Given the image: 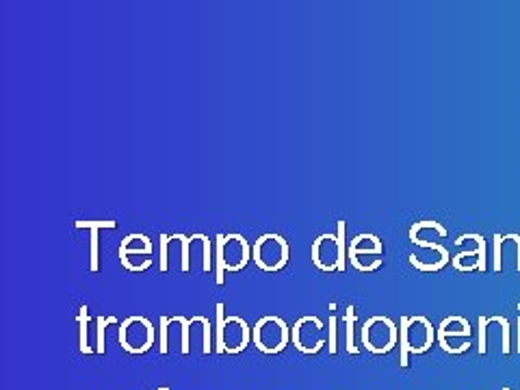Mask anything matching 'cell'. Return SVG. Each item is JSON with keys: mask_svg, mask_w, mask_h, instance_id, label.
<instances>
[{"mask_svg": "<svg viewBox=\"0 0 520 390\" xmlns=\"http://www.w3.org/2000/svg\"><path fill=\"white\" fill-rule=\"evenodd\" d=\"M252 258V247L243 234H219L217 237V284H224L226 271H239Z\"/></svg>", "mask_w": 520, "mask_h": 390, "instance_id": "1", "label": "cell"}, {"mask_svg": "<svg viewBox=\"0 0 520 390\" xmlns=\"http://www.w3.org/2000/svg\"><path fill=\"white\" fill-rule=\"evenodd\" d=\"M78 228H89L91 230V271H98V230L100 228H113L115 221H78Z\"/></svg>", "mask_w": 520, "mask_h": 390, "instance_id": "20", "label": "cell"}, {"mask_svg": "<svg viewBox=\"0 0 520 390\" xmlns=\"http://www.w3.org/2000/svg\"><path fill=\"white\" fill-rule=\"evenodd\" d=\"M399 330L388 317H371L362 325V345L371 354H388L397 345Z\"/></svg>", "mask_w": 520, "mask_h": 390, "instance_id": "6", "label": "cell"}, {"mask_svg": "<svg viewBox=\"0 0 520 390\" xmlns=\"http://www.w3.org/2000/svg\"><path fill=\"white\" fill-rule=\"evenodd\" d=\"M438 343L440 347L449 351V354H462L460 347L455 343H460L462 347L468 349V338H471V323L462 317H447L438 325Z\"/></svg>", "mask_w": 520, "mask_h": 390, "instance_id": "10", "label": "cell"}, {"mask_svg": "<svg viewBox=\"0 0 520 390\" xmlns=\"http://www.w3.org/2000/svg\"><path fill=\"white\" fill-rule=\"evenodd\" d=\"M156 330L146 317H128L120 325V345L128 354H146L154 345Z\"/></svg>", "mask_w": 520, "mask_h": 390, "instance_id": "8", "label": "cell"}, {"mask_svg": "<svg viewBox=\"0 0 520 390\" xmlns=\"http://www.w3.org/2000/svg\"><path fill=\"white\" fill-rule=\"evenodd\" d=\"M382 252H384L382 241L377 239L375 234H358L356 239H351V243L347 247L349 258L351 256H358V258L360 256H375V258H380Z\"/></svg>", "mask_w": 520, "mask_h": 390, "instance_id": "17", "label": "cell"}, {"mask_svg": "<svg viewBox=\"0 0 520 390\" xmlns=\"http://www.w3.org/2000/svg\"><path fill=\"white\" fill-rule=\"evenodd\" d=\"M399 334H401V367H406L408 364V351H414V354H425L438 338L434 332V325L425 317H403Z\"/></svg>", "mask_w": 520, "mask_h": 390, "instance_id": "3", "label": "cell"}, {"mask_svg": "<svg viewBox=\"0 0 520 390\" xmlns=\"http://www.w3.org/2000/svg\"><path fill=\"white\" fill-rule=\"evenodd\" d=\"M494 271L520 273V234H494Z\"/></svg>", "mask_w": 520, "mask_h": 390, "instance_id": "9", "label": "cell"}, {"mask_svg": "<svg viewBox=\"0 0 520 390\" xmlns=\"http://www.w3.org/2000/svg\"><path fill=\"white\" fill-rule=\"evenodd\" d=\"M451 265L458 269V271H486V247H481V250H464L458 256H453Z\"/></svg>", "mask_w": 520, "mask_h": 390, "instance_id": "18", "label": "cell"}, {"mask_svg": "<svg viewBox=\"0 0 520 390\" xmlns=\"http://www.w3.org/2000/svg\"><path fill=\"white\" fill-rule=\"evenodd\" d=\"M449 263V250L440 243H423L419 245V252L410 254V265L419 271H440Z\"/></svg>", "mask_w": 520, "mask_h": 390, "instance_id": "13", "label": "cell"}, {"mask_svg": "<svg viewBox=\"0 0 520 390\" xmlns=\"http://www.w3.org/2000/svg\"><path fill=\"white\" fill-rule=\"evenodd\" d=\"M189 347H198L202 354L211 351V323H208L206 317L189 319Z\"/></svg>", "mask_w": 520, "mask_h": 390, "instance_id": "14", "label": "cell"}, {"mask_svg": "<svg viewBox=\"0 0 520 390\" xmlns=\"http://www.w3.org/2000/svg\"><path fill=\"white\" fill-rule=\"evenodd\" d=\"M252 258L263 271H280L289 260V243L280 234H263L252 247Z\"/></svg>", "mask_w": 520, "mask_h": 390, "instance_id": "5", "label": "cell"}, {"mask_svg": "<svg viewBox=\"0 0 520 390\" xmlns=\"http://www.w3.org/2000/svg\"><path fill=\"white\" fill-rule=\"evenodd\" d=\"M115 321H117L115 317H109V319L98 317V351L100 354L104 351V330H107L109 323H115Z\"/></svg>", "mask_w": 520, "mask_h": 390, "instance_id": "24", "label": "cell"}, {"mask_svg": "<svg viewBox=\"0 0 520 390\" xmlns=\"http://www.w3.org/2000/svg\"><path fill=\"white\" fill-rule=\"evenodd\" d=\"M78 323H81V351H83V354H87V351H89V343H87V332H89L87 306H81V315H78Z\"/></svg>", "mask_w": 520, "mask_h": 390, "instance_id": "23", "label": "cell"}, {"mask_svg": "<svg viewBox=\"0 0 520 390\" xmlns=\"http://www.w3.org/2000/svg\"><path fill=\"white\" fill-rule=\"evenodd\" d=\"M254 343L265 354H278L291 338V330L280 317H263L254 325Z\"/></svg>", "mask_w": 520, "mask_h": 390, "instance_id": "7", "label": "cell"}, {"mask_svg": "<svg viewBox=\"0 0 520 390\" xmlns=\"http://www.w3.org/2000/svg\"><path fill=\"white\" fill-rule=\"evenodd\" d=\"M447 230L445 226H440L438 221H416L410 228V241L414 245L423 243H436V239H445Z\"/></svg>", "mask_w": 520, "mask_h": 390, "instance_id": "15", "label": "cell"}, {"mask_svg": "<svg viewBox=\"0 0 520 390\" xmlns=\"http://www.w3.org/2000/svg\"><path fill=\"white\" fill-rule=\"evenodd\" d=\"M154 247L152 241L146 234H128V237L120 245V254H141V256H152Z\"/></svg>", "mask_w": 520, "mask_h": 390, "instance_id": "19", "label": "cell"}, {"mask_svg": "<svg viewBox=\"0 0 520 390\" xmlns=\"http://www.w3.org/2000/svg\"><path fill=\"white\" fill-rule=\"evenodd\" d=\"M345 323H347V349L351 354H356L358 347L354 345V323H356V315H354V306H347V315H345Z\"/></svg>", "mask_w": 520, "mask_h": 390, "instance_id": "22", "label": "cell"}, {"mask_svg": "<svg viewBox=\"0 0 520 390\" xmlns=\"http://www.w3.org/2000/svg\"><path fill=\"white\" fill-rule=\"evenodd\" d=\"M180 258V271H191L189 256V237L187 234H161V265L159 269L165 273L172 269V260Z\"/></svg>", "mask_w": 520, "mask_h": 390, "instance_id": "12", "label": "cell"}, {"mask_svg": "<svg viewBox=\"0 0 520 390\" xmlns=\"http://www.w3.org/2000/svg\"><path fill=\"white\" fill-rule=\"evenodd\" d=\"M345 221H338V237L321 234L312 243V263L321 271H345Z\"/></svg>", "mask_w": 520, "mask_h": 390, "instance_id": "2", "label": "cell"}, {"mask_svg": "<svg viewBox=\"0 0 520 390\" xmlns=\"http://www.w3.org/2000/svg\"><path fill=\"white\" fill-rule=\"evenodd\" d=\"M120 260H122L124 269L135 271V273H141L152 267V258L141 256V254H120Z\"/></svg>", "mask_w": 520, "mask_h": 390, "instance_id": "21", "label": "cell"}, {"mask_svg": "<svg viewBox=\"0 0 520 390\" xmlns=\"http://www.w3.org/2000/svg\"><path fill=\"white\" fill-rule=\"evenodd\" d=\"M189 256H191V269H193V260H200V269L202 271H211L213 267V258H211V239L206 234H191L189 237Z\"/></svg>", "mask_w": 520, "mask_h": 390, "instance_id": "16", "label": "cell"}, {"mask_svg": "<svg viewBox=\"0 0 520 390\" xmlns=\"http://www.w3.org/2000/svg\"><path fill=\"white\" fill-rule=\"evenodd\" d=\"M250 343V325L241 317H224V304H217V351L239 354Z\"/></svg>", "mask_w": 520, "mask_h": 390, "instance_id": "4", "label": "cell"}, {"mask_svg": "<svg viewBox=\"0 0 520 390\" xmlns=\"http://www.w3.org/2000/svg\"><path fill=\"white\" fill-rule=\"evenodd\" d=\"M293 343L304 354H317L323 347V323L319 317H302L291 330Z\"/></svg>", "mask_w": 520, "mask_h": 390, "instance_id": "11", "label": "cell"}]
</instances>
